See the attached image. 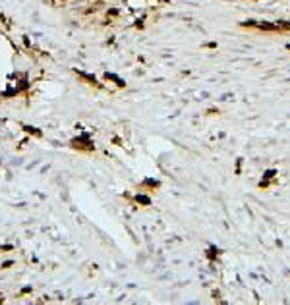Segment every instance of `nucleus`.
Returning a JSON list of instances; mask_svg holds the SVG:
<instances>
[{"instance_id": "1", "label": "nucleus", "mask_w": 290, "mask_h": 305, "mask_svg": "<svg viewBox=\"0 0 290 305\" xmlns=\"http://www.w3.org/2000/svg\"><path fill=\"white\" fill-rule=\"evenodd\" d=\"M72 145H74V147H80V149H85V151H91V149H93V143L89 141V139H85V137H81V139H74Z\"/></svg>"}, {"instance_id": "2", "label": "nucleus", "mask_w": 290, "mask_h": 305, "mask_svg": "<svg viewBox=\"0 0 290 305\" xmlns=\"http://www.w3.org/2000/svg\"><path fill=\"white\" fill-rule=\"evenodd\" d=\"M77 75H80V77H81V79H85L87 83H93V85H99V83H97V79H95V77H93V75H89V74H83V72H77Z\"/></svg>"}, {"instance_id": "3", "label": "nucleus", "mask_w": 290, "mask_h": 305, "mask_svg": "<svg viewBox=\"0 0 290 305\" xmlns=\"http://www.w3.org/2000/svg\"><path fill=\"white\" fill-rule=\"evenodd\" d=\"M105 77H106V79H112V81H114V83H116L118 87H124V81H122L120 77H116V75H112V74H106Z\"/></svg>"}, {"instance_id": "4", "label": "nucleus", "mask_w": 290, "mask_h": 305, "mask_svg": "<svg viewBox=\"0 0 290 305\" xmlns=\"http://www.w3.org/2000/svg\"><path fill=\"white\" fill-rule=\"evenodd\" d=\"M137 203H143V205H149V199L143 197V195H137Z\"/></svg>"}, {"instance_id": "5", "label": "nucleus", "mask_w": 290, "mask_h": 305, "mask_svg": "<svg viewBox=\"0 0 290 305\" xmlns=\"http://www.w3.org/2000/svg\"><path fill=\"white\" fill-rule=\"evenodd\" d=\"M0 249H2V251H12V247H10V245H2Z\"/></svg>"}]
</instances>
